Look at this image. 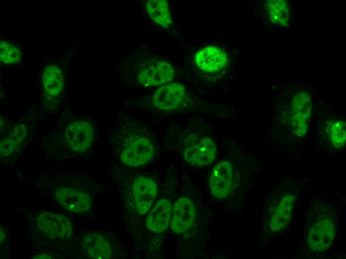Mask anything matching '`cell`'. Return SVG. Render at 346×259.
Returning a JSON list of instances; mask_svg holds the SVG:
<instances>
[{"label": "cell", "mask_w": 346, "mask_h": 259, "mask_svg": "<svg viewBox=\"0 0 346 259\" xmlns=\"http://www.w3.org/2000/svg\"><path fill=\"white\" fill-rule=\"evenodd\" d=\"M336 227L332 220L328 218H321L309 229L307 236V245L313 252H323L332 245L336 236Z\"/></svg>", "instance_id": "cell-6"}, {"label": "cell", "mask_w": 346, "mask_h": 259, "mask_svg": "<svg viewBox=\"0 0 346 259\" xmlns=\"http://www.w3.org/2000/svg\"><path fill=\"white\" fill-rule=\"evenodd\" d=\"M310 95L300 91L293 96L291 104V126L294 133L298 136H304L308 130L312 112Z\"/></svg>", "instance_id": "cell-4"}, {"label": "cell", "mask_w": 346, "mask_h": 259, "mask_svg": "<svg viewBox=\"0 0 346 259\" xmlns=\"http://www.w3.org/2000/svg\"><path fill=\"white\" fill-rule=\"evenodd\" d=\"M233 179V166L230 161L223 160L211 171L209 186L211 194L218 199H224L230 193Z\"/></svg>", "instance_id": "cell-9"}, {"label": "cell", "mask_w": 346, "mask_h": 259, "mask_svg": "<svg viewBox=\"0 0 346 259\" xmlns=\"http://www.w3.org/2000/svg\"><path fill=\"white\" fill-rule=\"evenodd\" d=\"M327 134L334 146L343 148L346 143V123L344 121H333L328 126Z\"/></svg>", "instance_id": "cell-21"}, {"label": "cell", "mask_w": 346, "mask_h": 259, "mask_svg": "<svg viewBox=\"0 0 346 259\" xmlns=\"http://www.w3.org/2000/svg\"><path fill=\"white\" fill-rule=\"evenodd\" d=\"M52 257L47 254H39L33 257V259H52Z\"/></svg>", "instance_id": "cell-23"}, {"label": "cell", "mask_w": 346, "mask_h": 259, "mask_svg": "<svg viewBox=\"0 0 346 259\" xmlns=\"http://www.w3.org/2000/svg\"><path fill=\"white\" fill-rule=\"evenodd\" d=\"M174 76L173 66L164 61H153L142 68L138 74L140 83L146 87L165 85Z\"/></svg>", "instance_id": "cell-8"}, {"label": "cell", "mask_w": 346, "mask_h": 259, "mask_svg": "<svg viewBox=\"0 0 346 259\" xmlns=\"http://www.w3.org/2000/svg\"><path fill=\"white\" fill-rule=\"evenodd\" d=\"M27 133L25 125L20 124L15 126L10 132L1 140V156H8L16 152L21 147Z\"/></svg>", "instance_id": "cell-17"}, {"label": "cell", "mask_w": 346, "mask_h": 259, "mask_svg": "<svg viewBox=\"0 0 346 259\" xmlns=\"http://www.w3.org/2000/svg\"><path fill=\"white\" fill-rule=\"evenodd\" d=\"M196 207L188 197H181L175 201L173 208L170 227L177 234H182L193 225L196 218Z\"/></svg>", "instance_id": "cell-7"}, {"label": "cell", "mask_w": 346, "mask_h": 259, "mask_svg": "<svg viewBox=\"0 0 346 259\" xmlns=\"http://www.w3.org/2000/svg\"><path fill=\"white\" fill-rule=\"evenodd\" d=\"M173 212L171 203L161 199L155 204L146 220L147 228L156 233L165 232L170 225Z\"/></svg>", "instance_id": "cell-14"}, {"label": "cell", "mask_w": 346, "mask_h": 259, "mask_svg": "<svg viewBox=\"0 0 346 259\" xmlns=\"http://www.w3.org/2000/svg\"><path fill=\"white\" fill-rule=\"evenodd\" d=\"M186 98L185 87L178 83H171L164 85L156 90L153 95L152 102L159 110L171 112L181 108Z\"/></svg>", "instance_id": "cell-5"}, {"label": "cell", "mask_w": 346, "mask_h": 259, "mask_svg": "<svg viewBox=\"0 0 346 259\" xmlns=\"http://www.w3.org/2000/svg\"><path fill=\"white\" fill-rule=\"evenodd\" d=\"M146 8L150 17L158 25L164 28H168L171 25L172 17L166 0H148Z\"/></svg>", "instance_id": "cell-20"}, {"label": "cell", "mask_w": 346, "mask_h": 259, "mask_svg": "<svg viewBox=\"0 0 346 259\" xmlns=\"http://www.w3.org/2000/svg\"><path fill=\"white\" fill-rule=\"evenodd\" d=\"M295 200V196L291 193H287L280 199L269 220V229L272 232H280L289 224L292 217Z\"/></svg>", "instance_id": "cell-13"}, {"label": "cell", "mask_w": 346, "mask_h": 259, "mask_svg": "<svg viewBox=\"0 0 346 259\" xmlns=\"http://www.w3.org/2000/svg\"><path fill=\"white\" fill-rule=\"evenodd\" d=\"M55 197L64 208L74 213L86 212L91 205V199L87 193L71 187L58 188Z\"/></svg>", "instance_id": "cell-12"}, {"label": "cell", "mask_w": 346, "mask_h": 259, "mask_svg": "<svg viewBox=\"0 0 346 259\" xmlns=\"http://www.w3.org/2000/svg\"><path fill=\"white\" fill-rule=\"evenodd\" d=\"M195 61L201 70L207 72L218 71L226 66L228 58L225 52L215 46H208L196 54Z\"/></svg>", "instance_id": "cell-15"}, {"label": "cell", "mask_w": 346, "mask_h": 259, "mask_svg": "<svg viewBox=\"0 0 346 259\" xmlns=\"http://www.w3.org/2000/svg\"><path fill=\"white\" fill-rule=\"evenodd\" d=\"M63 73L57 66L49 65L44 70L42 83L46 93L52 96L58 95L64 86Z\"/></svg>", "instance_id": "cell-19"}, {"label": "cell", "mask_w": 346, "mask_h": 259, "mask_svg": "<svg viewBox=\"0 0 346 259\" xmlns=\"http://www.w3.org/2000/svg\"><path fill=\"white\" fill-rule=\"evenodd\" d=\"M266 12L271 23L276 26L287 27L290 19L288 3L284 0H269L265 2Z\"/></svg>", "instance_id": "cell-18"}, {"label": "cell", "mask_w": 346, "mask_h": 259, "mask_svg": "<svg viewBox=\"0 0 346 259\" xmlns=\"http://www.w3.org/2000/svg\"><path fill=\"white\" fill-rule=\"evenodd\" d=\"M132 191L137 212L141 215L145 214L157 196V184L151 178L138 176L133 182Z\"/></svg>", "instance_id": "cell-11"}, {"label": "cell", "mask_w": 346, "mask_h": 259, "mask_svg": "<svg viewBox=\"0 0 346 259\" xmlns=\"http://www.w3.org/2000/svg\"><path fill=\"white\" fill-rule=\"evenodd\" d=\"M216 154V144L209 136L191 134L185 136L182 141V157L192 165L207 166L213 162Z\"/></svg>", "instance_id": "cell-2"}, {"label": "cell", "mask_w": 346, "mask_h": 259, "mask_svg": "<svg viewBox=\"0 0 346 259\" xmlns=\"http://www.w3.org/2000/svg\"><path fill=\"white\" fill-rule=\"evenodd\" d=\"M5 237V236L4 235V233H3V231L1 229H0V242H1V243L2 241H3Z\"/></svg>", "instance_id": "cell-24"}, {"label": "cell", "mask_w": 346, "mask_h": 259, "mask_svg": "<svg viewBox=\"0 0 346 259\" xmlns=\"http://www.w3.org/2000/svg\"><path fill=\"white\" fill-rule=\"evenodd\" d=\"M83 247L87 255L94 259H108L111 248L108 242L101 235L88 233L83 238Z\"/></svg>", "instance_id": "cell-16"}, {"label": "cell", "mask_w": 346, "mask_h": 259, "mask_svg": "<svg viewBox=\"0 0 346 259\" xmlns=\"http://www.w3.org/2000/svg\"><path fill=\"white\" fill-rule=\"evenodd\" d=\"M36 225L39 230L45 234L61 239L71 236L73 231L72 224L63 215L44 212L36 217Z\"/></svg>", "instance_id": "cell-10"}, {"label": "cell", "mask_w": 346, "mask_h": 259, "mask_svg": "<svg viewBox=\"0 0 346 259\" xmlns=\"http://www.w3.org/2000/svg\"><path fill=\"white\" fill-rule=\"evenodd\" d=\"M111 137L120 161L127 166H140L153 158V137L148 127L140 122L123 120L114 128Z\"/></svg>", "instance_id": "cell-1"}, {"label": "cell", "mask_w": 346, "mask_h": 259, "mask_svg": "<svg viewBox=\"0 0 346 259\" xmlns=\"http://www.w3.org/2000/svg\"><path fill=\"white\" fill-rule=\"evenodd\" d=\"M64 141L74 152H86L91 145L94 138V129L87 121L72 122L66 128Z\"/></svg>", "instance_id": "cell-3"}, {"label": "cell", "mask_w": 346, "mask_h": 259, "mask_svg": "<svg viewBox=\"0 0 346 259\" xmlns=\"http://www.w3.org/2000/svg\"><path fill=\"white\" fill-rule=\"evenodd\" d=\"M22 53L16 46L6 41L0 43V59L2 63L10 64L19 62L21 59Z\"/></svg>", "instance_id": "cell-22"}]
</instances>
